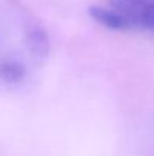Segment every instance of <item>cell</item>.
<instances>
[{"instance_id": "obj_1", "label": "cell", "mask_w": 154, "mask_h": 156, "mask_svg": "<svg viewBox=\"0 0 154 156\" xmlns=\"http://www.w3.org/2000/svg\"><path fill=\"white\" fill-rule=\"evenodd\" d=\"M49 56L41 21L20 2L0 0V85L21 88L39 73Z\"/></svg>"}, {"instance_id": "obj_2", "label": "cell", "mask_w": 154, "mask_h": 156, "mask_svg": "<svg viewBox=\"0 0 154 156\" xmlns=\"http://www.w3.org/2000/svg\"><path fill=\"white\" fill-rule=\"evenodd\" d=\"M91 15L113 30L154 34V0H107L92 8Z\"/></svg>"}]
</instances>
